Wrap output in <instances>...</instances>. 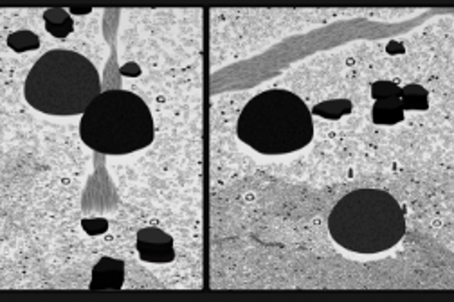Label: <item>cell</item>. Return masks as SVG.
<instances>
[{"label":"cell","mask_w":454,"mask_h":302,"mask_svg":"<svg viewBox=\"0 0 454 302\" xmlns=\"http://www.w3.org/2000/svg\"><path fill=\"white\" fill-rule=\"evenodd\" d=\"M400 105L404 110H427L429 108V92L417 83L400 88Z\"/></svg>","instance_id":"9c48e42d"},{"label":"cell","mask_w":454,"mask_h":302,"mask_svg":"<svg viewBox=\"0 0 454 302\" xmlns=\"http://www.w3.org/2000/svg\"><path fill=\"white\" fill-rule=\"evenodd\" d=\"M330 236L344 250L381 254L406 234V211L390 192L357 189L341 198L328 216Z\"/></svg>","instance_id":"6da1fadb"},{"label":"cell","mask_w":454,"mask_h":302,"mask_svg":"<svg viewBox=\"0 0 454 302\" xmlns=\"http://www.w3.org/2000/svg\"><path fill=\"white\" fill-rule=\"evenodd\" d=\"M138 252L142 261L166 265L175 259L173 238L157 227H144L138 232Z\"/></svg>","instance_id":"5b68a950"},{"label":"cell","mask_w":454,"mask_h":302,"mask_svg":"<svg viewBox=\"0 0 454 302\" xmlns=\"http://www.w3.org/2000/svg\"><path fill=\"white\" fill-rule=\"evenodd\" d=\"M8 46L15 52H28V50H37L40 47V38L29 29L15 31L8 37Z\"/></svg>","instance_id":"8fae6325"},{"label":"cell","mask_w":454,"mask_h":302,"mask_svg":"<svg viewBox=\"0 0 454 302\" xmlns=\"http://www.w3.org/2000/svg\"><path fill=\"white\" fill-rule=\"evenodd\" d=\"M82 227L88 236L96 238V236H101V234H105L108 230V221L105 218H85L82 221Z\"/></svg>","instance_id":"4fadbf2b"},{"label":"cell","mask_w":454,"mask_h":302,"mask_svg":"<svg viewBox=\"0 0 454 302\" xmlns=\"http://www.w3.org/2000/svg\"><path fill=\"white\" fill-rule=\"evenodd\" d=\"M101 94L97 69L85 56L53 49L38 58L23 83L31 108L47 115H82Z\"/></svg>","instance_id":"7a4b0ae2"},{"label":"cell","mask_w":454,"mask_h":302,"mask_svg":"<svg viewBox=\"0 0 454 302\" xmlns=\"http://www.w3.org/2000/svg\"><path fill=\"white\" fill-rule=\"evenodd\" d=\"M79 137L103 155H129L150 146L155 126L150 108L138 94L106 90L82 114Z\"/></svg>","instance_id":"277c9868"},{"label":"cell","mask_w":454,"mask_h":302,"mask_svg":"<svg viewBox=\"0 0 454 302\" xmlns=\"http://www.w3.org/2000/svg\"><path fill=\"white\" fill-rule=\"evenodd\" d=\"M372 119L377 124L393 126L404 121V108L400 99H381L375 101L372 110Z\"/></svg>","instance_id":"ba28073f"},{"label":"cell","mask_w":454,"mask_h":302,"mask_svg":"<svg viewBox=\"0 0 454 302\" xmlns=\"http://www.w3.org/2000/svg\"><path fill=\"white\" fill-rule=\"evenodd\" d=\"M124 283V263L115 257H101L92 270V292H117Z\"/></svg>","instance_id":"8992f818"},{"label":"cell","mask_w":454,"mask_h":302,"mask_svg":"<svg viewBox=\"0 0 454 302\" xmlns=\"http://www.w3.org/2000/svg\"><path fill=\"white\" fill-rule=\"evenodd\" d=\"M388 52H391V54H402L404 46H400L399 41H391L390 46H388Z\"/></svg>","instance_id":"9a60e30c"},{"label":"cell","mask_w":454,"mask_h":302,"mask_svg":"<svg viewBox=\"0 0 454 302\" xmlns=\"http://www.w3.org/2000/svg\"><path fill=\"white\" fill-rule=\"evenodd\" d=\"M236 133L240 141L262 155H287L310 144L312 114L299 96L272 88L243 106Z\"/></svg>","instance_id":"3957f363"},{"label":"cell","mask_w":454,"mask_h":302,"mask_svg":"<svg viewBox=\"0 0 454 302\" xmlns=\"http://www.w3.org/2000/svg\"><path fill=\"white\" fill-rule=\"evenodd\" d=\"M91 8H87V10H70V13L73 14H87V13H91Z\"/></svg>","instance_id":"2e32d148"},{"label":"cell","mask_w":454,"mask_h":302,"mask_svg":"<svg viewBox=\"0 0 454 302\" xmlns=\"http://www.w3.org/2000/svg\"><path fill=\"white\" fill-rule=\"evenodd\" d=\"M352 110L353 105L350 99H330L317 103L310 114L317 115V117H323V119L337 121L341 119V117H344V115L352 114Z\"/></svg>","instance_id":"30bf717a"},{"label":"cell","mask_w":454,"mask_h":302,"mask_svg":"<svg viewBox=\"0 0 454 302\" xmlns=\"http://www.w3.org/2000/svg\"><path fill=\"white\" fill-rule=\"evenodd\" d=\"M121 74H124V76H141V69H139V65L129 63L121 69Z\"/></svg>","instance_id":"5bb4252c"},{"label":"cell","mask_w":454,"mask_h":302,"mask_svg":"<svg viewBox=\"0 0 454 302\" xmlns=\"http://www.w3.org/2000/svg\"><path fill=\"white\" fill-rule=\"evenodd\" d=\"M372 97L375 101L381 99H400V87L397 83L381 79L372 85Z\"/></svg>","instance_id":"7c38bea8"},{"label":"cell","mask_w":454,"mask_h":302,"mask_svg":"<svg viewBox=\"0 0 454 302\" xmlns=\"http://www.w3.org/2000/svg\"><path fill=\"white\" fill-rule=\"evenodd\" d=\"M44 22H46V29L50 37L64 38L70 37L74 31V22L69 11L62 10V8H50V10L44 11Z\"/></svg>","instance_id":"52a82bcc"}]
</instances>
